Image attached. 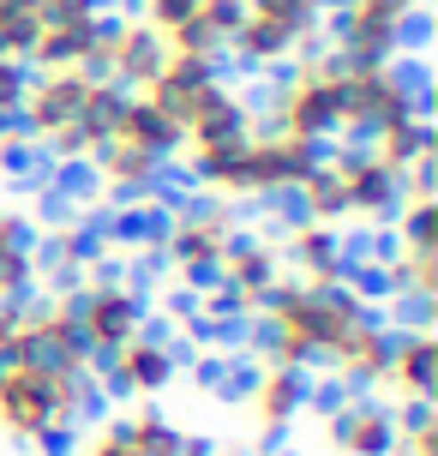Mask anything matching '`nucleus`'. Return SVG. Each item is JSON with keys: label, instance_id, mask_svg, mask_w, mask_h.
Masks as SVG:
<instances>
[{"label": "nucleus", "instance_id": "8", "mask_svg": "<svg viewBox=\"0 0 438 456\" xmlns=\"http://www.w3.org/2000/svg\"><path fill=\"white\" fill-rule=\"evenodd\" d=\"M0 361H48L72 366V372H96V354L78 337L72 319V289H48V295H24L0 306Z\"/></svg>", "mask_w": 438, "mask_h": 456}, {"label": "nucleus", "instance_id": "33", "mask_svg": "<svg viewBox=\"0 0 438 456\" xmlns=\"http://www.w3.org/2000/svg\"><path fill=\"white\" fill-rule=\"evenodd\" d=\"M43 24H78V19H109V0H36Z\"/></svg>", "mask_w": 438, "mask_h": 456}, {"label": "nucleus", "instance_id": "30", "mask_svg": "<svg viewBox=\"0 0 438 456\" xmlns=\"http://www.w3.org/2000/svg\"><path fill=\"white\" fill-rule=\"evenodd\" d=\"M36 0H0V54L24 61L30 54V37H36Z\"/></svg>", "mask_w": 438, "mask_h": 456}, {"label": "nucleus", "instance_id": "2", "mask_svg": "<svg viewBox=\"0 0 438 456\" xmlns=\"http://www.w3.org/2000/svg\"><path fill=\"white\" fill-rule=\"evenodd\" d=\"M253 319H258V354H264V361L312 372V366H324L330 354H337V342H343L354 324L372 319V300L354 295L348 282L319 289V282L282 276Z\"/></svg>", "mask_w": 438, "mask_h": 456}, {"label": "nucleus", "instance_id": "15", "mask_svg": "<svg viewBox=\"0 0 438 456\" xmlns=\"http://www.w3.org/2000/svg\"><path fill=\"white\" fill-rule=\"evenodd\" d=\"M282 252L271 234H258V228H240L229 240V252H223V265H216V289L234 300V313L240 319H253L258 306H264V295L282 282Z\"/></svg>", "mask_w": 438, "mask_h": 456}, {"label": "nucleus", "instance_id": "23", "mask_svg": "<svg viewBox=\"0 0 438 456\" xmlns=\"http://www.w3.org/2000/svg\"><path fill=\"white\" fill-rule=\"evenodd\" d=\"M36 295V223L30 210L0 205V306Z\"/></svg>", "mask_w": 438, "mask_h": 456}, {"label": "nucleus", "instance_id": "16", "mask_svg": "<svg viewBox=\"0 0 438 456\" xmlns=\"http://www.w3.org/2000/svg\"><path fill=\"white\" fill-rule=\"evenodd\" d=\"M85 168H91V181H96V199L115 205V210L162 199V186H168V175H174V162L150 157V151H133V144H115V138H109Z\"/></svg>", "mask_w": 438, "mask_h": 456}, {"label": "nucleus", "instance_id": "14", "mask_svg": "<svg viewBox=\"0 0 438 456\" xmlns=\"http://www.w3.org/2000/svg\"><path fill=\"white\" fill-rule=\"evenodd\" d=\"M319 427H324V451L330 456H391L396 444V409L391 403H378V396H367V390H354V396H343V403H330L324 396L319 403Z\"/></svg>", "mask_w": 438, "mask_h": 456}, {"label": "nucleus", "instance_id": "20", "mask_svg": "<svg viewBox=\"0 0 438 456\" xmlns=\"http://www.w3.org/2000/svg\"><path fill=\"white\" fill-rule=\"evenodd\" d=\"M258 126L253 102L234 91L229 78H210L205 91H199V102L181 114V151L186 144H229V138H247ZM174 151V157H181Z\"/></svg>", "mask_w": 438, "mask_h": 456}, {"label": "nucleus", "instance_id": "6", "mask_svg": "<svg viewBox=\"0 0 438 456\" xmlns=\"http://www.w3.org/2000/svg\"><path fill=\"white\" fill-rule=\"evenodd\" d=\"M234 234H240V205L210 199V192L181 199L157 228V252H162V265H168V276H174V289H186V295L210 289Z\"/></svg>", "mask_w": 438, "mask_h": 456}, {"label": "nucleus", "instance_id": "27", "mask_svg": "<svg viewBox=\"0 0 438 456\" xmlns=\"http://www.w3.org/2000/svg\"><path fill=\"white\" fill-rule=\"evenodd\" d=\"M91 228H78V223H61V228H48V234H36V282H67V276H78L85 265H91Z\"/></svg>", "mask_w": 438, "mask_h": 456}, {"label": "nucleus", "instance_id": "9", "mask_svg": "<svg viewBox=\"0 0 438 456\" xmlns=\"http://www.w3.org/2000/svg\"><path fill=\"white\" fill-rule=\"evenodd\" d=\"M409 114H426V72H420V61L402 54V61L348 67V78H343V126H337V138L367 144L378 126L409 120Z\"/></svg>", "mask_w": 438, "mask_h": 456}, {"label": "nucleus", "instance_id": "31", "mask_svg": "<svg viewBox=\"0 0 438 456\" xmlns=\"http://www.w3.org/2000/svg\"><path fill=\"white\" fill-rule=\"evenodd\" d=\"M24 85H30V67L12 61V54H0V126H12V120H19Z\"/></svg>", "mask_w": 438, "mask_h": 456}, {"label": "nucleus", "instance_id": "26", "mask_svg": "<svg viewBox=\"0 0 438 456\" xmlns=\"http://www.w3.org/2000/svg\"><path fill=\"white\" fill-rule=\"evenodd\" d=\"M367 151L385 168H391L396 181L409 175V168H420V162L438 157V138H433V120L426 114H409V120H391V126H378V133L367 138Z\"/></svg>", "mask_w": 438, "mask_h": 456}, {"label": "nucleus", "instance_id": "34", "mask_svg": "<svg viewBox=\"0 0 438 456\" xmlns=\"http://www.w3.org/2000/svg\"><path fill=\"white\" fill-rule=\"evenodd\" d=\"M72 456H133V444L120 438V420H96L91 433L72 444Z\"/></svg>", "mask_w": 438, "mask_h": 456}, {"label": "nucleus", "instance_id": "25", "mask_svg": "<svg viewBox=\"0 0 438 456\" xmlns=\"http://www.w3.org/2000/svg\"><path fill=\"white\" fill-rule=\"evenodd\" d=\"M120 438L133 444V456H205V438H192L157 403H139L133 414H120Z\"/></svg>", "mask_w": 438, "mask_h": 456}, {"label": "nucleus", "instance_id": "12", "mask_svg": "<svg viewBox=\"0 0 438 456\" xmlns=\"http://www.w3.org/2000/svg\"><path fill=\"white\" fill-rule=\"evenodd\" d=\"M174 379H181V348L157 330H139L133 342H120L115 354L96 361V385L126 403H157Z\"/></svg>", "mask_w": 438, "mask_h": 456}, {"label": "nucleus", "instance_id": "5", "mask_svg": "<svg viewBox=\"0 0 438 456\" xmlns=\"http://www.w3.org/2000/svg\"><path fill=\"white\" fill-rule=\"evenodd\" d=\"M433 0H330L324 12V48L343 67H372V61H402L415 37L426 30Z\"/></svg>", "mask_w": 438, "mask_h": 456}, {"label": "nucleus", "instance_id": "3", "mask_svg": "<svg viewBox=\"0 0 438 456\" xmlns=\"http://www.w3.org/2000/svg\"><path fill=\"white\" fill-rule=\"evenodd\" d=\"M96 396H102L96 372H72V366L48 361H0V438L61 456L72 433L91 420Z\"/></svg>", "mask_w": 438, "mask_h": 456}, {"label": "nucleus", "instance_id": "1", "mask_svg": "<svg viewBox=\"0 0 438 456\" xmlns=\"http://www.w3.org/2000/svg\"><path fill=\"white\" fill-rule=\"evenodd\" d=\"M120 102H126V91L109 85L102 72L48 67V72H30V85H24L19 126L36 144V157H48L54 168H85L109 144Z\"/></svg>", "mask_w": 438, "mask_h": 456}, {"label": "nucleus", "instance_id": "22", "mask_svg": "<svg viewBox=\"0 0 438 456\" xmlns=\"http://www.w3.org/2000/svg\"><path fill=\"white\" fill-rule=\"evenodd\" d=\"M234 24H240V0H199L181 24L162 37V48H168V54L223 61V54H229V43H234Z\"/></svg>", "mask_w": 438, "mask_h": 456}, {"label": "nucleus", "instance_id": "4", "mask_svg": "<svg viewBox=\"0 0 438 456\" xmlns=\"http://www.w3.org/2000/svg\"><path fill=\"white\" fill-rule=\"evenodd\" d=\"M343 78H348V67L324 43L295 54L282 67V78L271 85V96H264V126L288 133V138H306V144L324 151L337 138V126H343Z\"/></svg>", "mask_w": 438, "mask_h": 456}, {"label": "nucleus", "instance_id": "11", "mask_svg": "<svg viewBox=\"0 0 438 456\" xmlns=\"http://www.w3.org/2000/svg\"><path fill=\"white\" fill-rule=\"evenodd\" d=\"M324 168H330V181H337V192H343V228L348 223H354V228H391L402 192H396V175L372 157L367 144H343V151H330Z\"/></svg>", "mask_w": 438, "mask_h": 456}, {"label": "nucleus", "instance_id": "32", "mask_svg": "<svg viewBox=\"0 0 438 456\" xmlns=\"http://www.w3.org/2000/svg\"><path fill=\"white\" fill-rule=\"evenodd\" d=\"M192 6H199V0H133V19L150 24L157 37H168V30H174V24L192 12Z\"/></svg>", "mask_w": 438, "mask_h": 456}, {"label": "nucleus", "instance_id": "17", "mask_svg": "<svg viewBox=\"0 0 438 456\" xmlns=\"http://www.w3.org/2000/svg\"><path fill=\"white\" fill-rule=\"evenodd\" d=\"M162 37L150 30V24H139L133 12H120V19L102 24V43H96V61L91 72H102L109 85H120V91H144L150 85V72L162 67Z\"/></svg>", "mask_w": 438, "mask_h": 456}, {"label": "nucleus", "instance_id": "7", "mask_svg": "<svg viewBox=\"0 0 438 456\" xmlns=\"http://www.w3.org/2000/svg\"><path fill=\"white\" fill-rule=\"evenodd\" d=\"M324 12L330 0H240L229 61L247 72H282L295 54L324 43Z\"/></svg>", "mask_w": 438, "mask_h": 456}, {"label": "nucleus", "instance_id": "21", "mask_svg": "<svg viewBox=\"0 0 438 456\" xmlns=\"http://www.w3.org/2000/svg\"><path fill=\"white\" fill-rule=\"evenodd\" d=\"M391 337H396V324H385L378 313H372V319H361L343 342H337V354L324 361V372H330L337 385H348V390H378L385 361H391Z\"/></svg>", "mask_w": 438, "mask_h": 456}, {"label": "nucleus", "instance_id": "29", "mask_svg": "<svg viewBox=\"0 0 438 456\" xmlns=\"http://www.w3.org/2000/svg\"><path fill=\"white\" fill-rule=\"evenodd\" d=\"M391 456H438V414H433V403H420V409H396Z\"/></svg>", "mask_w": 438, "mask_h": 456}, {"label": "nucleus", "instance_id": "24", "mask_svg": "<svg viewBox=\"0 0 438 456\" xmlns=\"http://www.w3.org/2000/svg\"><path fill=\"white\" fill-rule=\"evenodd\" d=\"M109 138H115V144H133V151H150V157H162V162H174V151H181V126H174L157 102H144L139 91H126Z\"/></svg>", "mask_w": 438, "mask_h": 456}, {"label": "nucleus", "instance_id": "18", "mask_svg": "<svg viewBox=\"0 0 438 456\" xmlns=\"http://www.w3.org/2000/svg\"><path fill=\"white\" fill-rule=\"evenodd\" d=\"M378 390L391 396V409H420V403H433V390H438V337H433V324H402V330L391 337V361H385Z\"/></svg>", "mask_w": 438, "mask_h": 456}, {"label": "nucleus", "instance_id": "35", "mask_svg": "<svg viewBox=\"0 0 438 456\" xmlns=\"http://www.w3.org/2000/svg\"><path fill=\"white\" fill-rule=\"evenodd\" d=\"M36 162V144L24 138V126L12 120V126H0V175H24Z\"/></svg>", "mask_w": 438, "mask_h": 456}, {"label": "nucleus", "instance_id": "28", "mask_svg": "<svg viewBox=\"0 0 438 456\" xmlns=\"http://www.w3.org/2000/svg\"><path fill=\"white\" fill-rule=\"evenodd\" d=\"M391 247L402 252H438V199H402L391 216Z\"/></svg>", "mask_w": 438, "mask_h": 456}, {"label": "nucleus", "instance_id": "10", "mask_svg": "<svg viewBox=\"0 0 438 456\" xmlns=\"http://www.w3.org/2000/svg\"><path fill=\"white\" fill-rule=\"evenodd\" d=\"M72 319H78L85 348L102 361V354H115L120 342H133L139 330H150V295H144L133 276L85 271L78 289H72Z\"/></svg>", "mask_w": 438, "mask_h": 456}, {"label": "nucleus", "instance_id": "13", "mask_svg": "<svg viewBox=\"0 0 438 456\" xmlns=\"http://www.w3.org/2000/svg\"><path fill=\"white\" fill-rule=\"evenodd\" d=\"M240 403H247V427H253L258 444H282V438L295 433V420L306 414V403H312V385H306V372H295V366L264 361L258 372H247Z\"/></svg>", "mask_w": 438, "mask_h": 456}, {"label": "nucleus", "instance_id": "19", "mask_svg": "<svg viewBox=\"0 0 438 456\" xmlns=\"http://www.w3.org/2000/svg\"><path fill=\"white\" fill-rule=\"evenodd\" d=\"M277 252H282V271L295 276V282H319V289L348 282V265H354L343 228L306 223V216H295V223H288V234L277 240Z\"/></svg>", "mask_w": 438, "mask_h": 456}]
</instances>
